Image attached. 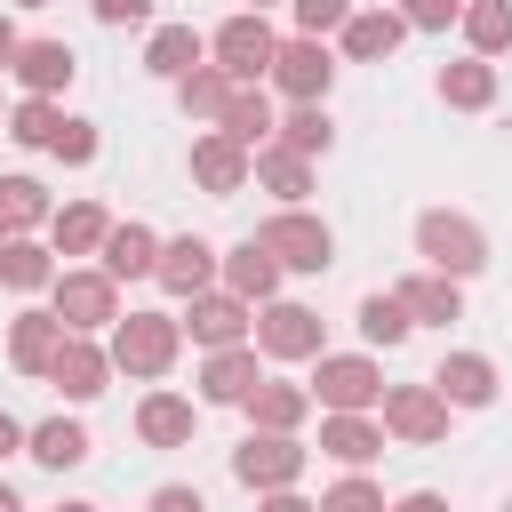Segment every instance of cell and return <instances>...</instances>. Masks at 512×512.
I'll return each instance as SVG.
<instances>
[{"mask_svg": "<svg viewBox=\"0 0 512 512\" xmlns=\"http://www.w3.org/2000/svg\"><path fill=\"white\" fill-rule=\"evenodd\" d=\"M104 352H112V376L160 384V376L176 368V352H184V320H176V312H120Z\"/></svg>", "mask_w": 512, "mask_h": 512, "instance_id": "obj_1", "label": "cell"}, {"mask_svg": "<svg viewBox=\"0 0 512 512\" xmlns=\"http://www.w3.org/2000/svg\"><path fill=\"white\" fill-rule=\"evenodd\" d=\"M416 256L448 280H472V272H488V232L464 208H424L416 216Z\"/></svg>", "mask_w": 512, "mask_h": 512, "instance_id": "obj_2", "label": "cell"}, {"mask_svg": "<svg viewBox=\"0 0 512 512\" xmlns=\"http://www.w3.org/2000/svg\"><path fill=\"white\" fill-rule=\"evenodd\" d=\"M48 312H56L64 328L104 336V328L120 320V280H112L104 264H56V280H48Z\"/></svg>", "mask_w": 512, "mask_h": 512, "instance_id": "obj_3", "label": "cell"}, {"mask_svg": "<svg viewBox=\"0 0 512 512\" xmlns=\"http://www.w3.org/2000/svg\"><path fill=\"white\" fill-rule=\"evenodd\" d=\"M304 464H312V448L296 440V432H248L240 448H232V480L248 488V496H280V488H304Z\"/></svg>", "mask_w": 512, "mask_h": 512, "instance_id": "obj_4", "label": "cell"}, {"mask_svg": "<svg viewBox=\"0 0 512 512\" xmlns=\"http://www.w3.org/2000/svg\"><path fill=\"white\" fill-rule=\"evenodd\" d=\"M264 80H272L288 104H328V88H336V56H328V40H320V32H296V40H280V48H272Z\"/></svg>", "mask_w": 512, "mask_h": 512, "instance_id": "obj_5", "label": "cell"}, {"mask_svg": "<svg viewBox=\"0 0 512 512\" xmlns=\"http://www.w3.org/2000/svg\"><path fill=\"white\" fill-rule=\"evenodd\" d=\"M256 240L280 256V272H328V264H336V232H328L304 200H296V208H272Z\"/></svg>", "mask_w": 512, "mask_h": 512, "instance_id": "obj_6", "label": "cell"}, {"mask_svg": "<svg viewBox=\"0 0 512 512\" xmlns=\"http://www.w3.org/2000/svg\"><path fill=\"white\" fill-rule=\"evenodd\" d=\"M248 336H256L264 360H312V352H328L320 312H312V304H288V296H264L256 320H248Z\"/></svg>", "mask_w": 512, "mask_h": 512, "instance_id": "obj_7", "label": "cell"}, {"mask_svg": "<svg viewBox=\"0 0 512 512\" xmlns=\"http://www.w3.org/2000/svg\"><path fill=\"white\" fill-rule=\"evenodd\" d=\"M312 408H376L384 400V368L376 352H312Z\"/></svg>", "mask_w": 512, "mask_h": 512, "instance_id": "obj_8", "label": "cell"}, {"mask_svg": "<svg viewBox=\"0 0 512 512\" xmlns=\"http://www.w3.org/2000/svg\"><path fill=\"white\" fill-rule=\"evenodd\" d=\"M376 416H384V432H392V440H408V448L448 440V400L432 392V376H424V384H384Z\"/></svg>", "mask_w": 512, "mask_h": 512, "instance_id": "obj_9", "label": "cell"}, {"mask_svg": "<svg viewBox=\"0 0 512 512\" xmlns=\"http://www.w3.org/2000/svg\"><path fill=\"white\" fill-rule=\"evenodd\" d=\"M272 48H280V32L264 24V8H240V16H224V24L208 32V56H216L232 80H264Z\"/></svg>", "mask_w": 512, "mask_h": 512, "instance_id": "obj_10", "label": "cell"}, {"mask_svg": "<svg viewBox=\"0 0 512 512\" xmlns=\"http://www.w3.org/2000/svg\"><path fill=\"white\" fill-rule=\"evenodd\" d=\"M48 384H56L72 408H88V400L112 384V352H104L88 328H64V344H56V360H48Z\"/></svg>", "mask_w": 512, "mask_h": 512, "instance_id": "obj_11", "label": "cell"}, {"mask_svg": "<svg viewBox=\"0 0 512 512\" xmlns=\"http://www.w3.org/2000/svg\"><path fill=\"white\" fill-rule=\"evenodd\" d=\"M248 320H256V304L232 296V288H200V296H184V336H192L200 352H208V344H240Z\"/></svg>", "mask_w": 512, "mask_h": 512, "instance_id": "obj_12", "label": "cell"}, {"mask_svg": "<svg viewBox=\"0 0 512 512\" xmlns=\"http://www.w3.org/2000/svg\"><path fill=\"white\" fill-rule=\"evenodd\" d=\"M256 376H264V352H256L248 336H240V344H208V360H200V400H208V408H240Z\"/></svg>", "mask_w": 512, "mask_h": 512, "instance_id": "obj_13", "label": "cell"}, {"mask_svg": "<svg viewBox=\"0 0 512 512\" xmlns=\"http://www.w3.org/2000/svg\"><path fill=\"white\" fill-rule=\"evenodd\" d=\"M8 80H16L24 96H64V88L80 80V56H72L64 40H16V56H8Z\"/></svg>", "mask_w": 512, "mask_h": 512, "instance_id": "obj_14", "label": "cell"}, {"mask_svg": "<svg viewBox=\"0 0 512 512\" xmlns=\"http://www.w3.org/2000/svg\"><path fill=\"white\" fill-rule=\"evenodd\" d=\"M320 456H336V464H376V456H384V416H376V408H320Z\"/></svg>", "mask_w": 512, "mask_h": 512, "instance_id": "obj_15", "label": "cell"}, {"mask_svg": "<svg viewBox=\"0 0 512 512\" xmlns=\"http://www.w3.org/2000/svg\"><path fill=\"white\" fill-rule=\"evenodd\" d=\"M192 184H200V192H216V200L248 192V144H240V136H224V128L192 136Z\"/></svg>", "mask_w": 512, "mask_h": 512, "instance_id": "obj_16", "label": "cell"}, {"mask_svg": "<svg viewBox=\"0 0 512 512\" xmlns=\"http://www.w3.org/2000/svg\"><path fill=\"white\" fill-rule=\"evenodd\" d=\"M152 280L184 304V296H200V288H216V248L200 240V232H176V240H160V264H152Z\"/></svg>", "mask_w": 512, "mask_h": 512, "instance_id": "obj_17", "label": "cell"}, {"mask_svg": "<svg viewBox=\"0 0 512 512\" xmlns=\"http://www.w3.org/2000/svg\"><path fill=\"white\" fill-rule=\"evenodd\" d=\"M192 424H200V408L184 392H168V384H152L136 400V440L144 448H192Z\"/></svg>", "mask_w": 512, "mask_h": 512, "instance_id": "obj_18", "label": "cell"}, {"mask_svg": "<svg viewBox=\"0 0 512 512\" xmlns=\"http://www.w3.org/2000/svg\"><path fill=\"white\" fill-rule=\"evenodd\" d=\"M336 40H344L352 64H384V56L408 40V16H400V8H352V16L336 24Z\"/></svg>", "mask_w": 512, "mask_h": 512, "instance_id": "obj_19", "label": "cell"}, {"mask_svg": "<svg viewBox=\"0 0 512 512\" xmlns=\"http://www.w3.org/2000/svg\"><path fill=\"white\" fill-rule=\"evenodd\" d=\"M216 280H224L232 296L264 304V296H280V256H272V248H264V240L248 232L240 248H224V256H216Z\"/></svg>", "mask_w": 512, "mask_h": 512, "instance_id": "obj_20", "label": "cell"}, {"mask_svg": "<svg viewBox=\"0 0 512 512\" xmlns=\"http://www.w3.org/2000/svg\"><path fill=\"white\" fill-rule=\"evenodd\" d=\"M392 296L408 304V320H416V328H448V320H464V280H448V272H432V264H424V272H408Z\"/></svg>", "mask_w": 512, "mask_h": 512, "instance_id": "obj_21", "label": "cell"}, {"mask_svg": "<svg viewBox=\"0 0 512 512\" xmlns=\"http://www.w3.org/2000/svg\"><path fill=\"white\" fill-rule=\"evenodd\" d=\"M248 176H256V184H264V192H272L280 208L312 200V160H304V152H288V144H272V136H264V144L248 152Z\"/></svg>", "mask_w": 512, "mask_h": 512, "instance_id": "obj_22", "label": "cell"}, {"mask_svg": "<svg viewBox=\"0 0 512 512\" xmlns=\"http://www.w3.org/2000/svg\"><path fill=\"white\" fill-rule=\"evenodd\" d=\"M432 392H440L448 408H488V400H496V360H488V352H448V360L432 368Z\"/></svg>", "mask_w": 512, "mask_h": 512, "instance_id": "obj_23", "label": "cell"}, {"mask_svg": "<svg viewBox=\"0 0 512 512\" xmlns=\"http://www.w3.org/2000/svg\"><path fill=\"white\" fill-rule=\"evenodd\" d=\"M432 88H440L448 112H488V104H496V56H472V48H464L456 64H440Z\"/></svg>", "mask_w": 512, "mask_h": 512, "instance_id": "obj_24", "label": "cell"}, {"mask_svg": "<svg viewBox=\"0 0 512 512\" xmlns=\"http://www.w3.org/2000/svg\"><path fill=\"white\" fill-rule=\"evenodd\" d=\"M96 264H104L112 280H152V264H160V232H152V224H104Z\"/></svg>", "mask_w": 512, "mask_h": 512, "instance_id": "obj_25", "label": "cell"}, {"mask_svg": "<svg viewBox=\"0 0 512 512\" xmlns=\"http://www.w3.org/2000/svg\"><path fill=\"white\" fill-rule=\"evenodd\" d=\"M56 344H64V320H56V312H16V320H8V368H16V376H48Z\"/></svg>", "mask_w": 512, "mask_h": 512, "instance_id": "obj_26", "label": "cell"}, {"mask_svg": "<svg viewBox=\"0 0 512 512\" xmlns=\"http://www.w3.org/2000/svg\"><path fill=\"white\" fill-rule=\"evenodd\" d=\"M240 408H248V424H264V432H296V424L312 416V392L288 384V376H256Z\"/></svg>", "mask_w": 512, "mask_h": 512, "instance_id": "obj_27", "label": "cell"}, {"mask_svg": "<svg viewBox=\"0 0 512 512\" xmlns=\"http://www.w3.org/2000/svg\"><path fill=\"white\" fill-rule=\"evenodd\" d=\"M24 456H32L40 472H72V464H88V424H80V416L24 424Z\"/></svg>", "mask_w": 512, "mask_h": 512, "instance_id": "obj_28", "label": "cell"}, {"mask_svg": "<svg viewBox=\"0 0 512 512\" xmlns=\"http://www.w3.org/2000/svg\"><path fill=\"white\" fill-rule=\"evenodd\" d=\"M168 88H176V104H184V120H208V128H216V112H224V96H232L240 80H232V72H224L216 56H200V64H192V72H176Z\"/></svg>", "mask_w": 512, "mask_h": 512, "instance_id": "obj_29", "label": "cell"}, {"mask_svg": "<svg viewBox=\"0 0 512 512\" xmlns=\"http://www.w3.org/2000/svg\"><path fill=\"white\" fill-rule=\"evenodd\" d=\"M48 280H56V248H40L32 232H8V240H0V288L40 296Z\"/></svg>", "mask_w": 512, "mask_h": 512, "instance_id": "obj_30", "label": "cell"}, {"mask_svg": "<svg viewBox=\"0 0 512 512\" xmlns=\"http://www.w3.org/2000/svg\"><path fill=\"white\" fill-rule=\"evenodd\" d=\"M200 56H208V32H192V24H152V40H144V72L152 80H176Z\"/></svg>", "mask_w": 512, "mask_h": 512, "instance_id": "obj_31", "label": "cell"}, {"mask_svg": "<svg viewBox=\"0 0 512 512\" xmlns=\"http://www.w3.org/2000/svg\"><path fill=\"white\" fill-rule=\"evenodd\" d=\"M272 120H280V112H272V96H264V80H240V88L224 96V112H216V128H224V136H240L248 152H256V144L272 136Z\"/></svg>", "mask_w": 512, "mask_h": 512, "instance_id": "obj_32", "label": "cell"}, {"mask_svg": "<svg viewBox=\"0 0 512 512\" xmlns=\"http://www.w3.org/2000/svg\"><path fill=\"white\" fill-rule=\"evenodd\" d=\"M104 208L96 200H64V208H48V240H56V256H96L104 248Z\"/></svg>", "mask_w": 512, "mask_h": 512, "instance_id": "obj_33", "label": "cell"}, {"mask_svg": "<svg viewBox=\"0 0 512 512\" xmlns=\"http://www.w3.org/2000/svg\"><path fill=\"white\" fill-rule=\"evenodd\" d=\"M352 328H360V344L368 352H392V344H408V304L392 296V288H376V296H360V312H352Z\"/></svg>", "mask_w": 512, "mask_h": 512, "instance_id": "obj_34", "label": "cell"}, {"mask_svg": "<svg viewBox=\"0 0 512 512\" xmlns=\"http://www.w3.org/2000/svg\"><path fill=\"white\" fill-rule=\"evenodd\" d=\"M272 144H288V152L320 160V152L336 144V120H328V104H288V112L272 120Z\"/></svg>", "mask_w": 512, "mask_h": 512, "instance_id": "obj_35", "label": "cell"}, {"mask_svg": "<svg viewBox=\"0 0 512 512\" xmlns=\"http://www.w3.org/2000/svg\"><path fill=\"white\" fill-rule=\"evenodd\" d=\"M456 24H464V48L472 56H504L512 48V0H464Z\"/></svg>", "mask_w": 512, "mask_h": 512, "instance_id": "obj_36", "label": "cell"}, {"mask_svg": "<svg viewBox=\"0 0 512 512\" xmlns=\"http://www.w3.org/2000/svg\"><path fill=\"white\" fill-rule=\"evenodd\" d=\"M48 184L40 176H0V240L8 232H32V224H48Z\"/></svg>", "mask_w": 512, "mask_h": 512, "instance_id": "obj_37", "label": "cell"}, {"mask_svg": "<svg viewBox=\"0 0 512 512\" xmlns=\"http://www.w3.org/2000/svg\"><path fill=\"white\" fill-rule=\"evenodd\" d=\"M56 120H64V104H56V96H24V104H16V112H8L0 128H8V136H16L24 152H48V136H56Z\"/></svg>", "mask_w": 512, "mask_h": 512, "instance_id": "obj_38", "label": "cell"}, {"mask_svg": "<svg viewBox=\"0 0 512 512\" xmlns=\"http://www.w3.org/2000/svg\"><path fill=\"white\" fill-rule=\"evenodd\" d=\"M96 144H104V136H96V120H72V112H64V120H56V136H48V152H56L64 168H88V160H96Z\"/></svg>", "mask_w": 512, "mask_h": 512, "instance_id": "obj_39", "label": "cell"}, {"mask_svg": "<svg viewBox=\"0 0 512 512\" xmlns=\"http://www.w3.org/2000/svg\"><path fill=\"white\" fill-rule=\"evenodd\" d=\"M288 8H296V32H320V40L352 16V0H288Z\"/></svg>", "mask_w": 512, "mask_h": 512, "instance_id": "obj_40", "label": "cell"}, {"mask_svg": "<svg viewBox=\"0 0 512 512\" xmlns=\"http://www.w3.org/2000/svg\"><path fill=\"white\" fill-rule=\"evenodd\" d=\"M88 16L112 24V32H144L152 24V0H88Z\"/></svg>", "mask_w": 512, "mask_h": 512, "instance_id": "obj_41", "label": "cell"}, {"mask_svg": "<svg viewBox=\"0 0 512 512\" xmlns=\"http://www.w3.org/2000/svg\"><path fill=\"white\" fill-rule=\"evenodd\" d=\"M320 504H384V488L360 472V464H344V480H328V496Z\"/></svg>", "mask_w": 512, "mask_h": 512, "instance_id": "obj_42", "label": "cell"}, {"mask_svg": "<svg viewBox=\"0 0 512 512\" xmlns=\"http://www.w3.org/2000/svg\"><path fill=\"white\" fill-rule=\"evenodd\" d=\"M456 8H464V0H400L408 32H448V24H456Z\"/></svg>", "mask_w": 512, "mask_h": 512, "instance_id": "obj_43", "label": "cell"}, {"mask_svg": "<svg viewBox=\"0 0 512 512\" xmlns=\"http://www.w3.org/2000/svg\"><path fill=\"white\" fill-rule=\"evenodd\" d=\"M152 512H200V488H152Z\"/></svg>", "mask_w": 512, "mask_h": 512, "instance_id": "obj_44", "label": "cell"}, {"mask_svg": "<svg viewBox=\"0 0 512 512\" xmlns=\"http://www.w3.org/2000/svg\"><path fill=\"white\" fill-rule=\"evenodd\" d=\"M8 456H24V424L0 408V464H8Z\"/></svg>", "mask_w": 512, "mask_h": 512, "instance_id": "obj_45", "label": "cell"}, {"mask_svg": "<svg viewBox=\"0 0 512 512\" xmlns=\"http://www.w3.org/2000/svg\"><path fill=\"white\" fill-rule=\"evenodd\" d=\"M8 56H16V24L0 16V72H8Z\"/></svg>", "mask_w": 512, "mask_h": 512, "instance_id": "obj_46", "label": "cell"}, {"mask_svg": "<svg viewBox=\"0 0 512 512\" xmlns=\"http://www.w3.org/2000/svg\"><path fill=\"white\" fill-rule=\"evenodd\" d=\"M0 512H16V488H8V480H0Z\"/></svg>", "mask_w": 512, "mask_h": 512, "instance_id": "obj_47", "label": "cell"}, {"mask_svg": "<svg viewBox=\"0 0 512 512\" xmlns=\"http://www.w3.org/2000/svg\"><path fill=\"white\" fill-rule=\"evenodd\" d=\"M8 8H48V0H8Z\"/></svg>", "mask_w": 512, "mask_h": 512, "instance_id": "obj_48", "label": "cell"}, {"mask_svg": "<svg viewBox=\"0 0 512 512\" xmlns=\"http://www.w3.org/2000/svg\"><path fill=\"white\" fill-rule=\"evenodd\" d=\"M248 8H272V0H248Z\"/></svg>", "mask_w": 512, "mask_h": 512, "instance_id": "obj_49", "label": "cell"}, {"mask_svg": "<svg viewBox=\"0 0 512 512\" xmlns=\"http://www.w3.org/2000/svg\"><path fill=\"white\" fill-rule=\"evenodd\" d=\"M0 120H8V112H0Z\"/></svg>", "mask_w": 512, "mask_h": 512, "instance_id": "obj_50", "label": "cell"}]
</instances>
